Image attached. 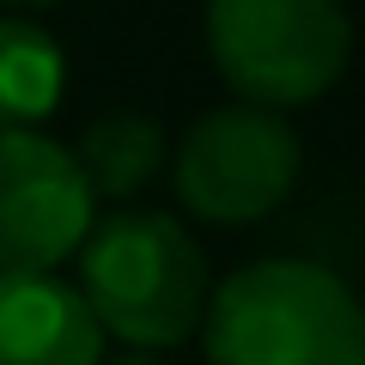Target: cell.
Segmentation results:
<instances>
[{"label": "cell", "mask_w": 365, "mask_h": 365, "mask_svg": "<svg viewBox=\"0 0 365 365\" xmlns=\"http://www.w3.org/2000/svg\"><path fill=\"white\" fill-rule=\"evenodd\" d=\"M73 165L86 170L91 195L122 201V195H134V189H146L153 170L165 165V128H158L153 116H134V110H110V116H98L79 134Z\"/></svg>", "instance_id": "ba28073f"}, {"label": "cell", "mask_w": 365, "mask_h": 365, "mask_svg": "<svg viewBox=\"0 0 365 365\" xmlns=\"http://www.w3.org/2000/svg\"><path fill=\"white\" fill-rule=\"evenodd\" d=\"M207 49L244 104L299 110L347 73L353 19L341 0H207Z\"/></svg>", "instance_id": "3957f363"}, {"label": "cell", "mask_w": 365, "mask_h": 365, "mask_svg": "<svg viewBox=\"0 0 365 365\" xmlns=\"http://www.w3.org/2000/svg\"><path fill=\"white\" fill-rule=\"evenodd\" d=\"M98 220L73 146L43 128H0V268H55L86 244Z\"/></svg>", "instance_id": "5b68a950"}, {"label": "cell", "mask_w": 365, "mask_h": 365, "mask_svg": "<svg viewBox=\"0 0 365 365\" xmlns=\"http://www.w3.org/2000/svg\"><path fill=\"white\" fill-rule=\"evenodd\" d=\"M110 365H165V359H153V353H128V359H110Z\"/></svg>", "instance_id": "9c48e42d"}, {"label": "cell", "mask_w": 365, "mask_h": 365, "mask_svg": "<svg viewBox=\"0 0 365 365\" xmlns=\"http://www.w3.org/2000/svg\"><path fill=\"white\" fill-rule=\"evenodd\" d=\"M201 347L207 365H365V304L317 262L268 256L213 287Z\"/></svg>", "instance_id": "7a4b0ae2"}, {"label": "cell", "mask_w": 365, "mask_h": 365, "mask_svg": "<svg viewBox=\"0 0 365 365\" xmlns=\"http://www.w3.org/2000/svg\"><path fill=\"white\" fill-rule=\"evenodd\" d=\"M299 158V134L280 110H207L177 146V201L207 225H256L292 195Z\"/></svg>", "instance_id": "277c9868"}, {"label": "cell", "mask_w": 365, "mask_h": 365, "mask_svg": "<svg viewBox=\"0 0 365 365\" xmlns=\"http://www.w3.org/2000/svg\"><path fill=\"white\" fill-rule=\"evenodd\" d=\"M79 256V299L104 335L134 353H165L201 329L207 317V256L189 225L153 207H128L91 220Z\"/></svg>", "instance_id": "6da1fadb"}, {"label": "cell", "mask_w": 365, "mask_h": 365, "mask_svg": "<svg viewBox=\"0 0 365 365\" xmlns=\"http://www.w3.org/2000/svg\"><path fill=\"white\" fill-rule=\"evenodd\" d=\"M6 6H55V0H6Z\"/></svg>", "instance_id": "30bf717a"}, {"label": "cell", "mask_w": 365, "mask_h": 365, "mask_svg": "<svg viewBox=\"0 0 365 365\" xmlns=\"http://www.w3.org/2000/svg\"><path fill=\"white\" fill-rule=\"evenodd\" d=\"M67 55L31 19H0V128H43L61 104Z\"/></svg>", "instance_id": "52a82bcc"}, {"label": "cell", "mask_w": 365, "mask_h": 365, "mask_svg": "<svg viewBox=\"0 0 365 365\" xmlns=\"http://www.w3.org/2000/svg\"><path fill=\"white\" fill-rule=\"evenodd\" d=\"M0 365H104V329L55 268H0Z\"/></svg>", "instance_id": "8992f818"}]
</instances>
